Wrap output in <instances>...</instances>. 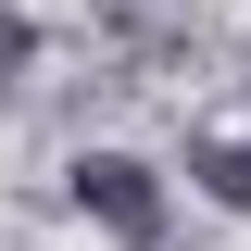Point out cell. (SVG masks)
I'll use <instances>...</instances> for the list:
<instances>
[{
	"mask_svg": "<svg viewBox=\"0 0 251 251\" xmlns=\"http://www.w3.org/2000/svg\"><path fill=\"white\" fill-rule=\"evenodd\" d=\"M75 201H88L126 251H151V239H163V188H151V163H126V151H88V163H75Z\"/></svg>",
	"mask_w": 251,
	"mask_h": 251,
	"instance_id": "obj_1",
	"label": "cell"
},
{
	"mask_svg": "<svg viewBox=\"0 0 251 251\" xmlns=\"http://www.w3.org/2000/svg\"><path fill=\"white\" fill-rule=\"evenodd\" d=\"M188 176L214 188L226 214H251V151H239V138H201V151H188Z\"/></svg>",
	"mask_w": 251,
	"mask_h": 251,
	"instance_id": "obj_2",
	"label": "cell"
},
{
	"mask_svg": "<svg viewBox=\"0 0 251 251\" xmlns=\"http://www.w3.org/2000/svg\"><path fill=\"white\" fill-rule=\"evenodd\" d=\"M25 63H38V25H25V13H0V88H13Z\"/></svg>",
	"mask_w": 251,
	"mask_h": 251,
	"instance_id": "obj_3",
	"label": "cell"
}]
</instances>
